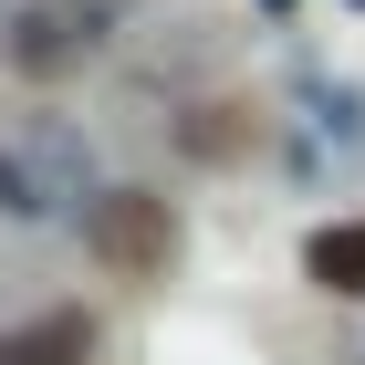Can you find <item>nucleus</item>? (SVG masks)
I'll return each mask as SVG.
<instances>
[{
	"label": "nucleus",
	"mask_w": 365,
	"mask_h": 365,
	"mask_svg": "<svg viewBox=\"0 0 365 365\" xmlns=\"http://www.w3.org/2000/svg\"><path fill=\"white\" fill-rule=\"evenodd\" d=\"M84 240H94V261H105L115 282H157L168 251H178V220H168L157 188H105L84 209Z\"/></svg>",
	"instance_id": "nucleus-2"
},
{
	"label": "nucleus",
	"mask_w": 365,
	"mask_h": 365,
	"mask_svg": "<svg viewBox=\"0 0 365 365\" xmlns=\"http://www.w3.org/2000/svg\"><path fill=\"white\" fill-rule=\"evenodd\" d=\"M94 42H105V21H94L84 0H42V11L11 21V73L63 84V73H84V63H94Z\"/></svg>",
	"instance_id": "nucleus-3"
},
{
	"label": "nucleus",
	"mask_w": 365,
	"mask_h": 365,
	"mask_svg": "<svg viewBox=\"0 0 365 365\" xmlns=\"http://www.w3.org/2000/svg\"><path fill=\"white\" fill-rule=\"evenodd\" d=\"M84 198V136L73 125H11L0 136V220H63Z\"/></svg>",
	"instance_id": "nucleus-1"
},
{
	"label": "nucleus",
	"mask_w": 365,
	"mask_h": 365,
	"mask_svg": "<svg viewBox=\"0 0 365 365\" xmlns=\"http://www.w3.org/2000/svg\"><path fill=\"white\" fill-rule=\"evenodd\" d=\"M188 146L198 157H230V146H240V105H198L188 115Z\"/></svg>",
	"instance_id": "nucleus-6"
},
{
	"label": "nucleus",
	"mask_w": 365,
	"mask_h": 365,
	"mask_svg": "<svg viewBox=\"0 0 365 365\" xmlns=\"http://www.w3.org/2000/svg\"><path fill=\"white\" fill-rule=\"evenodd\" d=\"M94 355V324L84 313H42L21 334H0V365H84Z\"/></svg>",
	"instance_id": "nucleus-4"
},
{
	"label": "nucleus",
	"mask_w": 365,
	"mask_h": 365,
	"mask_svg": "<svg viewBox=\"0 0 365 365\" xmlns=\"http://www.w3.org/2000/svg\"><path fill=\"white\" fill-rule=\"evenodd\" d=\"M313 282H324V292H344V303H365V220H344V230H324V240H313Z\"/></svg>",
	"instance_id": "nucleus-5"
}]
</instances>
